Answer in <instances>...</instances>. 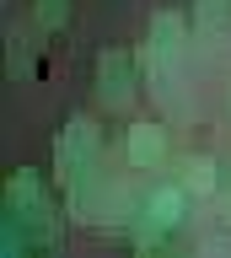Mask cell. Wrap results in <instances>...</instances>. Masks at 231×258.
Returning a JSON list of instances; mask_svg holds the SVG:
<instances>
[{"instance_id": "cell-1", "label": "cell", "mask_w": 231, "mask_h": 258, "mask_svg": "<svg viewBox=\"0 0 231 258\" xmlns=\"http://www.w3.org/2000/svg\"><path fill=\"white\" fill-rule=\"evenodd\" d=\"M215 167H210V161H188V183H194V188H210V183H215Z\"/></svg>"}]
</instances>
